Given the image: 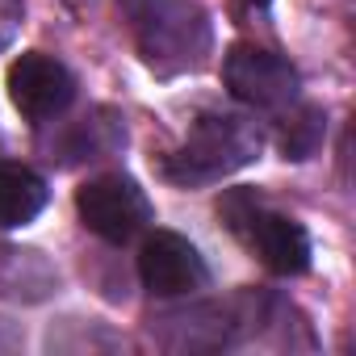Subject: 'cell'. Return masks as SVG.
Masks as SVG:
<instances>
[{"mask_svg": "<svg viewBox=\"0 0 356 356\" xmlns=\"http://www.w3.org/2000/svg\"><path fill=\"white\" fill-rule=\"evenodd\" d=\"M264 138L260 126L243 113H206L193 122V130L185 134V143L176 147L163 163V172L176 185H210L222 176L239 172L243 163H252L260 155Z\"/></svg>", "mask_w": 356, "mask_h": 356, "instance_id": "1", "label": "cell"}, {"mask_svg": "<svg viewBox=\"0 0 356 356\" xmlns=\"http://www.w3.org/2000/svg\"><path fill=\"white\" fill-rule=\"evenodd\" d=\"M143 59L163 72H193L210 51V22L193 0H126Z\"/></svg>", "mask_w": 356, "mask_h": 356, "instance_id": "2", "label": "cell"}, {"mask_svg": "<svg viewBox=\"0 0 356 356\" xmlns=\"http://www.w3.org/2000/svg\"><path fill=\"white\" fill-rule=\"evenodd\" d=\"M76 210L84 218V227L92 235H101L105 243H130L147 222H151V202L147 193L122 172L97 176L76 193Z\"/></svg>", "mask_w": 356, "mask_h": 356, "instance_id": "3", "label": "cell"}, {"mask_svg": "<svg viewBox=\"0 0 356 356\" xmlns=\"http://www.w3.org/2000/svg\"><path fill=\"white\" fill-rule=\"evenodd\" d=\"M239 206H243V214H239L235 206H227L231 227L260 252V260H264L273 273L298 277V273L310 268V235H306L302 222H293V218H285V214H277V210H264V206L252 202V197H243Z\"/></svg>", "mask_w": 356, "mask_h": 356, "instance_id": "4", "label": "cell"}, {"mask_svg": "<svg viewBox=\"0 0 356 356\" xmlns=\"http://www.w3.org/2000/svg\"><path fill=\"white\" fill-rule=\"evenodd\" d=\"M222 80L231 97L252 109H285L298 101V72L289 67V59L264 47H231L222 63Z\"/></svg>", "mask_w": 356, "mask_h": 356, "instance_id": "5", "label": "cell"}, {"mask_svg": "<svg viewBox=\"0 0 356 356\" xmlns=\"http://www.w3.org/2000/svg\"><path fill=\"white\" fill-rule=\"evenodd\" d=\"M138 277L155 298H181V293H197L210 281V268L185 235L155 231L138 252Z\"/></svg>", "mask_w": 356, "mask_h": 356, "instance_id": "6", "label": "cell"}, {"mask_svg": "<svg viewBox=\"0 0 356 356\" xmlns=\"http://www.w3.org/2000/svg\"><path fill=\"white\" fill-rule=\"evenodd\" d=\"M9 97L22 109V118L51 122L76 101V76L59 59L30 51V55H17L9 67Z\"/></svg>", "mask_w": 356, "mask_h": 356, "instance_id": "7", "label": "cell"}, {"mask_svg": "<svg viewBox=\"0 0 356 356\" xmlns=\"http://www.w3.org/2000/svg\"><path fill=\"white\" fill-rule=\"evenodd\" d=\"M47 181L22 163H0V227H26L47 210Z\"/></svg>", "mask_w": 356, "mask_h": 356, "instance_id": "8", "label": "cell"}, {"mask_svg": "<svg viewBox=\"0 0 356 356\" xmlns=\"http://www.w3.org/2000/svg\"><path fill=\"white\" fill-rule=\"evenodd\" d=\"M318 138H323V113H318V109H302V118L285 130L281 147H285V155L306 159V155L318 147Z\"/></svg>", "mask_w": 356, "mask_h": 356, "instance_id": "9", "label": "cell"}, {"mask_svg": "<svg viewBox=\"0 0 356 356\" xmlns=\"http://www.w3.org/2000/svg\"><path fill=\"white\" fill-rule=\"evenodd\" d=\"M17 22H22V0H0V47L13 38Z\"/></svg>", "mask_w": 356, "mask_h": 356, "instance_id": "10", "label": "cell"}]
</instances>
